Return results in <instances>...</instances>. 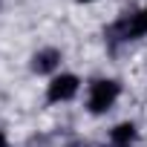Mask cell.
<instances>
[{
  "instance_id": "6da1fadb",
  "label": "cell",
  "mask_w": 147,
  "mask_h": 147,
  "mask_svg": "<svg viewBox=\"0 0 147 147\" xmlns=\"http://www.w3.org/2000/svg\"><path fill=\"white\" fill-rule=\"evenodd\" d=\"M118 95H121V84H118V81H113V78H98V81L90 84L87 107H90L92 115H101V113H107V110L118 101Z\"/></svg>"
},
{
  "instance_id": "7a4b0ae2",
  "label": "cell",
  "mask_w": 147,
  "mask_h": 147,
  "mask_svg": "<svg viewBox=\"0 0 147 147\" xmlns=\"http://www.w3.org/2000/svg\"><path fill=\"white\" fill-rule=\"evenodd\" d=\"M81 90V81L78 75H72V72H63V75H55L49 81V90H46V101L49 104H61V101H72Z\"/></svg>"
},
{
  "instance_id": "3957f363",
  "label": "cell",
  "mask_w": 147,
  "mask_h": 147,
  "mask_svg": "<svg viewBox=\"0 0 147 147\" xmlns=\"http://www.w3.org/2000/svg\"><path fill=\"white\" fill-rule=\"evenodd\" d=\"M118 32H121V38H124V40L144 38V35H147V6H144L141 12H136L133 18H127V20L118 26Z\"/></svg>"
},
{
  "instance_id": "277c9868",
  "label": "cell",
  "mask_w": 147,
  "mask_h": 147,
  "mask_svg": "<svg viewBox=\"0 0 147 147\" xmlns=\"http://www.w3.org/2000/svg\"><path fill=\"white\" fill-rule=\"evenodd\" d=\"M136 141H138V130H136L133 121H121L110 130V144L113 147H133Z\"/></svg>"
},
{
  "instance_id": "5b68a950",
  "label": "cell",
  "mask_w": 147,
  "mask_h": 147,
  "mask_svg": "<svg viewBox=\"0 0 147 147\" xmlns=\"http://www.w3.org/2000/svg\"><path fill=\"white\" fill-rule=\"evenodd\" d=\"M61 63V52L58 49H40L32 55V69L38 72V75H46V72H55Z\"/></svg>"
},
{
  "instance_id": "8992f818",
  "label": "cell",
  "mask_w": 147,
  "mask_h": 147,
  "mask_svg": "<svg viewBox=\"0 0 147 147\" xmlns=\"http://www.w3.org/2000/svg\"><path fill=\"white\" fill-rule=\"evenodd\" d=\"M0 147H9V138H6V133L0 130Z\"/></svg>"
},
{
  "instance_id": "52a82bcc",
  "label": "cell",
  "mask_w": 147,
  "mask_h": 147,
  "mask_svg": "<svg viewBox=\"0 0 147 147\" xmlns=\"http://www.w3.org/2000/svg\"><path fill=\"white\" fill-rule=\"evenodd\" d=\"M78 3H90V0H78Z\"/></svg>"
}]
</instances>
